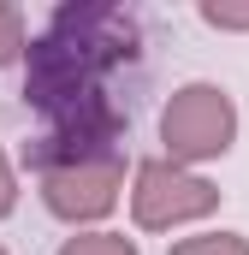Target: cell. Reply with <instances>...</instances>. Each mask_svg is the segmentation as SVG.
I'll list each match as a JSON object with an SVG mask.
<instances>
[{
    "label": "cell",
    "instance_id": "6da1fadb",
    "mask_svg": "<svg viewBox=\"0 0 249 255\" xmlns=\"http://www.w3.org/2000/svg\"><path fill=\"white\" fill-rule=\"evenodd\" d=\"M136 48H142L136 12H124L113 0H71L30 36L24 101L42 107L48 119L101 107L113 101V77L136 60Z\"/></svg>",
    "mask_w": 249,
    "mask_h": 255
},
{
    "label": "cell",
    "instance_id": "7a4b0ae2",
    "mask_svg": "<svg viewBox=\"0 0 249 255\" xmlns=\"http://www.w3.org/2000/svg\"><path fill=\"white\" fill-rule=\"evenodd\" d=\"M160 148L172 166L202 172L208 160H226L238 148V101L214 77H190L160 107Z\"/></svg>",
    "mask_w": 249,
    "mask_h": 255
},
{
    "label": "cell",
    "instance_id": "3957f363",
    "mask_svg": "<svg viewBox=\"0 0 249 255\" xmlns=\"http://www.w3.org/2000/svg\"><path fill=\"white\" fill-rule=\"evenodd\" d=\"M124 196H130V220H136V232H184V226H202L208 214H220V202H226V190H220L208 172L172 166L166 154L136 160Z\"/></svg>",
    "mask_w": 249,
    "mask_h": 255
},
{
    "label": "cell",
    "instance_id": "277c9868",
    "mask_svg": "<svg viewBox=\"0 0 249 255\" xmlns=\"http://www.w3.org/2000/svg\"><path fill=\"white\" fill-rule=\"evenodd\" d=\"M36 184H42V208H48L60 226L95 232V226L124 202V148L48 166V172H36Z\"/></svg>",
    "mask_w": 249,
    "mask_h": 255
},
{
    "label": "cell",
    "instance_id": "5b68a950",
    "mask_svg": "<svg viewBox=\"0 0 249 255\" xmlns=\"http://www.w3.org/2000/svg\"><path fill=\"white\" fill-rule=\"evenodd\" d=\"M54 255H142V244L124 238V232H113V226H95V232H71V238H60Z\"/></svg>",
    "mask_w": 249,
    "mask_h": 255
},
{
    "label": "cell",
    "instance_id": "8992f818",
    "mask_svg": "<svg viewBox=\"0 0 249 255\" xmlns=\"http://www.w3.org/2000/svg\"><path fill=\"white\" fill-rule=\"evenodd\" d=\"M24 54H30V18H24V6L0 0V71L24 65Z\"/></svg>",
    "mask_w": 249,
    "mask_h": 255
},
{
    "label": "cell",
    "instance_id": "52a82bcc",
    "mask_svg": "<svg viewBox=\"0 0 249 255\" xmlns=\"http://www.w3.org/2000/svg\"><path fill=\"white\" fill-rule=\"evenodd\" d=\"M166 255H249V232H226V226L190 232V238H178Z\"/></svg>",
    "mask_w": 249,
    "mask_h": 255
},
{
    "label": "cell",
    "instance_id": "ba28073f",
    "mask_svg": "<svg viewBox=\"0 0 249 255\" xmlns=\"http://www.w3.org/2000/svg\"><path fill=\"white\" fill-rule=\"evenodd\" d=\"M196 18H202L208 30H220V36H244L249 30V6H238V0H202Z\"/></svg>",
    "mask_w": 249,
    "mask_h": 255
},
{
    "label": "cell",
    "instance_id": "9c48e42d",
    "mask_svg": "<svg viewBox=\"0 0 249 255\" xmlns=\"http://www.w3.org/2000/svg\"><path fill=\"white\" fill-rule=\"evenodd\" d=\"M18 166H12V154H6V148H0V220H12V214H18Z\"/></svg>",
    "mask_w": 249,
    "mask_h": 255
},
{
    "label": "cell",
    "instance_id": "30bf717a",
    "mask_svg": "<svg viewBox=\"0 0 249 255\" xmlns=\"http://www.w3.org/2000/svg\"><path fill=\"white\" fill-rule=\"evenodd\" d=\"M0 255H12V250H6V244H0Z\"/></svg>",
    "mask_w": 249,
    "mask_h": 255
}]
</instances>
